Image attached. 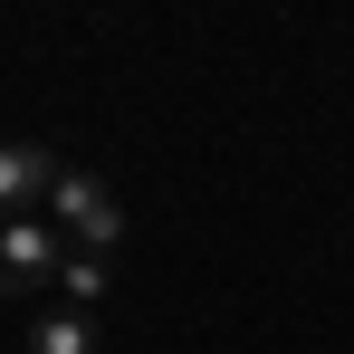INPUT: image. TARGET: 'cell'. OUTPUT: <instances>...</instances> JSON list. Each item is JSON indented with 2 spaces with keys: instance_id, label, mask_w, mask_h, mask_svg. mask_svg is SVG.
I'll return each mask as SVG.
<instances>
[{
  "instance_id": "cell-5",
  "label": "cell",
  "mask_w": 354,
  "mask_h": 354,
  "mask_svg": "<svg viewBox=\"0 0 354 354\" xmlns=\"http://www.w3.org/2000/svg\"><path fill=\"white\" fill-rule=\"evenodd\" d=\"M106 288H115V268H106V259H86V249H67V268H58V297H67V306H77V316H96Z\"/></svg>"
},
{
  "instance_id": "cell-3",
  "label": "cell",
  "mask_w": 354,
  "mask_h": 354,
  "mask_svg": "<svg viewBox=\"0 0 354 354\" xmlns=\"http://www.w3.org/2000/svg\"><path fill=\"white\" fill-rule=\"evenodd\" d=\"M58 173L67 163L48 153V144H0V221H29V211L58 192Z\"/></svg>"
},
{
  "instance_id": "cell-4",
  "label": "cell",
  "mask_w": 354,
  "mask_h": 354,
  "mask_svg": "<svg viewBox=\"0 0 354 354\" xmlns=\"http://www.w3.org/2000/svg\"><path fill=\"white\" fill-rule=\"evenodd\" d=\"M29 354H96V316H77V306H39V316H29Z\"/></svg>"
},
{
  "instance_id": "cell-2",
  "label": "cell",
  "mask_w": 354,
  "mask_h": 354,
  "mask_svg": "<svg viewBox=\"0 0 354 354\" xmlns=\"http://www.w3.org/2000/svg\"><path fill=\"white\" fill-rule=\"evenodd\" d=\"M58 268H67V230L58 221H0V297H58Z\"/></svg>"
},
{
  "instance_id": "cell-1",
  "label": "cell",
  "mask_w": 354,
  "mask_h": 354,
  "mask_svg": "<svg viewBox=\"0 0 354 354\" xmlns=\"http://www.w3.org/2000/svg\"><path fill=\"white\" fill-rule=\"evenodd\" d=\"M48 221L67 230V249H86V259H115V239H124V201H115L96 173H77V163H67V173H58V192H48Z\"/></svg>"
}]
</instances>
